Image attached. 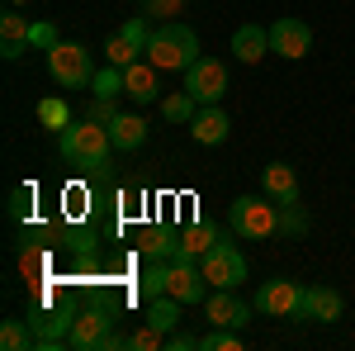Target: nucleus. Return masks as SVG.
<instances>
[{
  "mask_svg": "<svg viewBox=\"0 0 355 351\" xmlns=\"http://www.w3.org/2000/svg\"><path fill=\"white\" fill-rule=\"evenodd\" d=\"M147 62H157L162 72H190L194 62H199V33H194L190 24H175V19H166L162 28H152Z\"/></svg>",
  "mask_w": 355,
  "mask_h": 351,
  "instance_id": "f257e3e1",
  "label": "nucleus"
},
{
  "mask_svg": "<svg viewBox=\"0 0 355 351\" xmlns=\"http://www.w3.org/2000/svg\"><path fill=\"white\" fill-rule=\"evenodd\" d=\"M114 152L110 124H95V119H81V124H67L62 129V157L71 166H85V171H100Z\"/></svg>",
  "mask_w": 355,
  "mask_h": 351,
  "instance_id": "f03ea898",
  "label": "nucleus"
},
{
  "mask_svg": "<svg viewBox=\"0 0 355 351\" xmlns=\"http://www.w3.org/2000/svg\"><path fill=\"white\" fill-rule=\"evenodd\" d=\"M227 228L246 238V243H261V238H275L279 233V204H275L270 195L266 199H256V195H237L232 204H227Z\"/></svg>",
  "mask_w": 355,
  "mask_h": 351,
  "instance_id": "7ed1b4c3",
  "label": "nucleus"
},
{
  "mask_svg": "<svg viewBox=\"0 0 355 351\" xmlns=\"http://www.w3.org/2000/svg\"><path fill=\"white\" fill-rule=\"evenodd\" d=\"M48 72L62 90H81V85L95 81V67H90V53L81 43H53L48 48Z\"/></svg>",
  "mask_w": 355,
  "mask_h": 351,
  "instance_id": "20e7f679",
  "label": "nucleus"
},
{
  "mask_svg": "<svg viewBox=\"0 0 355 351\" xmlns=\"http://www.w3.org/2000/svg\"><path fill=\"white\" fill-rule=\"evenodd\" d=\"M199 270H204V280H209L214 290H237L246 280V256L232 243H214L199 256Z\"/></svg>",
  "mask_w": 355,
  "mask_h": 351,
  "instance_id": "39448f33",
  "label": "nucleus"
},
{
  "mask_svg": "<svg viewBox=\"0 0 355 351\" xmlns=\"http://www.w3.org/2000/svg\"><path fill=\"white\" fill-rule=\"evenodd\" d=\"M303 290L299 280H266L256 290V313L266 318H303Z\"/></svg>",
  "mask_w": 355,
  "mask_h": 351,
  "instance_id": "423d86ee",
  "label": "nucleus"
},
{
  "mask_svg": "<svg viewBox=\"0 0 355 351\" xmlns=\"http://www.w3.org/2000/svg\"><path fill=\"white\" fill-rule=\"evenodd\" d=\"M114 337V313L110 309H85L71 318V332H67V347L71 351H95V347H110Z\"/></svg>",
  "mask_w": 355,
  "mask_h": 351,
  "instance_id": "0eeeda50",
  "label": "nucleus"
},
{
  "mask_svg": "<svg viewBox=\"0 0 355 351\" xmlns=\"http://www.w3.org/2000/svg\"><path fill=\"white\" fill-rule=\"evenodd\" d=\"M185 90H190L199 105H218L227 95V67L218 57H199L190 72H185Z\"/></svg>",
  "mask_w": 355,
  "mask_h": 351,
  "instance_id": "6e6552de",
  "label": "nucleus"
},
{
  "mask_svg": "<svg viewBox=\"0 0 355 351\" xmlns=\"http://www.w3.org/2000/svg\"><path fill=\"white\" fill-rule=\"evenodd\" d=\"M209 290H214V285L204 280L199 261H190V256H171V285H166V295H175L180 304H204Z\"/></svg>",
  "mask_w": 355,
  "mask_h": 351,
  "instance_id": "1a4fd4ad",
  "label": "nucleus"
},
{
  "mask_svg": "<svg viewBox=\"0 0 355 351\" xmlns=\"http://www.w3.org/2000/svg\"><path fill=\"white\" fill-rule=\"evenodd\" d=\"M270 53H279V57H289V62H299V57H308L313 53V28L303 24V19H275L270 24Z\"/></svg>",
  "mask_w": 355,
  "mask_h": 351,
  "instance_id": "9d476101",
  "label": "nucleus"
},
{
  "mask_svg": "<svg viewBox=\"0 0 355 351\" xmlns=\"http://www.w3.org/2000/svg\"><path fill=\"white\" fill-rule=\"evenodd\" d=\"M204 313H209V323H214V327H246V323H251V313H256V304L237 299L232 290H218V295L204 299Z\"/></svg>",
  "mask_w": 355,
  "mask_h": 351,
  "instance_id": "9b49d317",
  "label": "nucleus"
},
{
  "mask_svg": "<svg viewBox=\"0 0 355 351\" xmlns=\"http://www.w3.org/2000/svg\"><path fill=\"white\" fill-rule=\"evenodd\" d=\"M157 72H162L157 62H142V57H137V62H128V67H123V95H133L137 105H152V100L162 95Z\"/></svg>",
  "mask_w": 355,
  "mask_h": 351,
  "instance_id": "f8f14e48",
  "label": "nucleus"
},
{
  "mask_svg": "<svg viewBox=\"0 0 355 351\" xmlns=\"http://www.w3.org/2000/svg\"><path fill=\"white\" fill-rule=\"evenodd\" d=\"M341 313H346V304H341L336 290H327V285L303 290V323H336Z\"/></svg>",
  "mask_w": 355,
  "mask_h": 351,
  "instance_id": "ddd939ff",
  "label": "nucleus"
},
{
  "mask_svg": "<svg viewBox=\"0 0 355 351\" xmlns=\"http://www.w3.org/2000/svg\"><path fill=\"white\" fill-rule=\"evenodd\" d=\"M190 133H194V142H204V147H218V142H227L232 124H227V114H223L218 105H199V114L190 119Z\"/></svg>",
  "mask_w": 355,
  "mask_h": 351,
  "instance_id": "4468645a",
  "label": "nucleus"
},
{
  "mask_svg": "<svg viewBox=\"0 0 355 351\" xmlns=\"http://www.w3.org/2000/svg\"><path fill=\"white\" fill-rule=\"evenodd\" d=\"M261 190L270 195L275 204H294V199H299V176H294V166L270 162L266 171H261Z\"/></svg>",
  "mask_w": 355,
  "mask_h": 351,
  "instance_id": "2eb2a0df",
  "label": "nucleus"
},
{
  "mask_svg": "<svg viewBox=\"0 0 355 351\" xmlns=\"http://www.w3.org/2000/svg\"><path fill=\"white\" fill-rule=\"evenodd\" d=\"M28 33H33V24H28L24 15H0V57L5 62H15V57L28 53Z\"/></svg>",
  "mask_w": 355,
  "mask_h": 351,
  "instance_id": "dca6fc26",
  "label": "nucleus"
},
{
  "mask_svg": "<svg viewBox=\"0 0 355 351\" xmlns=\"http://www.w3.org/2000/svg\"><path fill=\"white\" fill-rule=\"evenodd\" d=\"M266 53H270V28L242 24L237 33H232V57H237V62H261Z\"/></svg>",
  "mask_w": 355,
  "mask_h": 351,
  "instance_id": "f3484780",
  "label": "nucleus"
},
{
  "mask_svg": "<svg viewBox=\"0 0 355 351\" xmlns=\"http://www.w3.org/2000/svg\"><path fill=\"white\" fill-rule=\"evenodd\" d=\"M110 138H114L119 152H133V147L147 142V119H142V114H114L110 119Z\"/></svg>",
  "mask_w": 355,
  "mask_h": 351,
  "instance_id": "a211bd4d",
  "label": "nucleus"
},
{
  "mask_svg": "<svg viewBox=\"0 0 355 351\" xmlns=\"http://www.w3.org/2000/svg\"><path fill=\"white\" fill-rule=\"evenodd\" d=\"M33 327V347L53 351L57 342H67V332H71V313H43V318H28Z\"/></svg>",
  "mask_w": 355,
  "mask_h": 351,
  "instance_id": "6ab92c4d",
  "label": "nucleus"
},
{
  "mask_svg": "<svg viewBox=\"0 0 355 351\" xmlns=\"http://www.w3.org/2000/svg\"><path fill=\"white\" fill-rule=\"evenodd\" d=\"M218 243V233L209 228V223H194V228H185L180 238H175V256H190V261H199L209 247Z\"/></svg>",
  "mask_w": 355,
  "mask_h": 351,
  "instance_id": "aec40b11",
  "label": "nucleus"
},
{
  "mask_svg": "<svg viewBox=\"0 0 355 351\" xmlns=\"http://www.w3.org/2000/svg\"><path fill=\"white\" fill-rule=\"evenodd\" d=\"M147 323L157 327V332H171V327L180 323V299H175V295L147 299Z\"/></svg>",
  "mask_w": 355,
  "mask_h": 351,
  "instance_id": "412c9836",
  "label": "nucleus"
},
{
  "mask_svg": "<svg viewBox=\"0 0 355 351\" xmlns=\"http://www.w3.org/2000/svg\"><path fill=\"white\" fill-rule=\"evenodd\" d=\"M194 114H199V100H194L190 90H175V95L162 100V119L166 124H190Z\"/></svg>",
  "mask_w": 355,
  "mask_h": 351,
  "instance_id": "4be33fe9",
  "label": "nucleus"
},
{
  "mask_svg": "<svg viewBox=\"0 0 355 351\" xmlns=\"http://www.w3.org/2000/svg\"><path fill=\"white\" fill-rule=\"evenodd\" d=\"M166 285H171V261H152V266L142 270V280H137L142 299H157V295H166Z\"/></svg>",
  "mask_w": 355,
  "mask_h": 351,
  "instance_id": "5701e85b",
  "label": "nucleus"
},
{
  "mask_svg": "<svg viewBox=\"0 0 355 351\" xmlns=\"http://www.w3.org/2000/svg\"><path fill=\"white\" fill-rule=\"evenodd\" d=\"M38 124L43 129H67L71 124V109H67V100H57V95H48V100H38Z\"/></svg>",
  "mask_w": 355,
  "mask_h": 351,
  "instance_id": "b1692460",
  "label": "nucleus"
},
{
  "mask_svg": "<svg viewBox=\"0 0 355 351\" xmlns=\"http://www.w3.org/2000/svg\"><path fill=\"white\" fill-rule=\"evenodd\" d=\"M119 90H123V67L110 62L105 72H95V81H90V95H95V100H114Z\"/></svg>",
  "mask_w": 355,
  "mask_h": 351,
  "instance_id": "393cba45",
  "label": "nucleus"
},
{
  "mask_svg": "<svg viewBox=\"0 0 355 351\" xmlns=\"http://www.w3.org/2000/svg\"><path fill=\"white\" fill-rule=\"evenodd\" d=\"M0 347H5V351L33 347V327H24L19 318H5V323H0Z\"/></svg>",
  "mask_w": 355,
  "mask_h": 351,
  "instance_id": "a878e982",
  "label": "nucleus"
},
{
  "mask_svg": "<svg viewBox=\"0 0 355 351\" xmlns=\"http://www.w3.org/2000/svg\"><path fill=\"white\" fill-rule=\"evenodd\" d=\"M237 347H242L237 327H214V332L199 337V351H237Z\"/></svg>",
  "mask_w": 355,
  "mask_h": 351,
  "instance_id": "bb28decb",
  "label": "nucleus"
},
{
  "mask_svg": "<svg viewBox=\"0 0 355 351\" xmlns=\"http://www.w3.org/2000/svg\"><path fill=\"white\" fill-rule=\"evenodd\" d=\"M105 57H110L114 67H128V62H137L142 53H137V48L128 43V38H123V33H114V38H110V48H105Z\"/></svg>",
  "mask_w": 355,
  "mask_h": 351,
  "instance_id": "cd10ccee",
  "label": "nucleus"
},
{
  "mask_svg": "<svg viewBox=\"0 0 355 351\" xmlns=\"http://www.w3.org/2000/svg\"><path fill=\"white\" fill-rule=\"evenodd\" d=\"M303 228H308V218H303L299 199H294V204H279V233H289V238H294V233H303Z\"/></svg>",
  "mask_w": 355,
  "mask_h": 351,
  "instance_id": "c85d7f7f",
  "label": "nucleus"
},
{
  "mask_svg": "<svg viewBox=\"0 0 355 351\" xmlns=\"http://www.w3.org/2000/svg\"><path fill=\"white\" fill-rule=\"evenodd\" d=\"M119 33H123V38L133 43L137 53H147V43H152V28H147V19H128V24L119 28Z\"/></svg>",
  "mask_w": 355,
  "mask_h": 351,
  "instance_id": "c756f323",
  "label": "nucleus"
},
{
  "mask_svg": "<svg viewBox=\"0 0 355 351\" xmlns=\"http://www.w3.org/2000/svg\"><path fill=\"white\" fill-rule=\"evenodd\" d=\"M180 5H185V0H142V10H147V15H157V19L180 15Z\"/></svg>",
  "mask_w": 355,
  "mask_h": 351,
  "instance_id": "7c9ffc66",
  "label": "nucleus"
},
{
  "mask_svg": "<svg viewBox=\"0 0 355 351\" xmlns=\"http://www.w3.org/2000/svg\"><path fill=\"white\" fill-rule=\"evenodd\" d=\"M28 43H33V48H53V43H62V38H57V28H53V24H33Z\"/></svg>",
  "mask_w": 355,
  "mask_h": 351,
  "instance_id": "2f4dec72",
  "label": "nucleus"
},
{
  "mask_svg": "<svg viewBox=\"0 0 355 351\" xmlns=\"http://www.w3.org/2000/svg\"><path fill=\"white\" fill-rule=\"evenodd\" d=\"M199 347V337H190V332H166V351H194Z\"/></svg>",
  "mask_w": 355,
  "mask_h": 351,
  "instance_id": "473e14b6",
  "label": "nucleus"
},
{
  "mask_svg": "<svg viewBox=\"0 0 355 351\" xmlns=\"http://www.w3.org/2000/svg\"><path fill=\"white\" fill-rule=\"evenodd\" d=\"M10 5H19V0H10Z\"/></svg>",
  "mask_w": 355,
  "mask_h": 351,
  "instance_id": "72a5a7b5",
  "label": "nucleus"
}]
</instances>
